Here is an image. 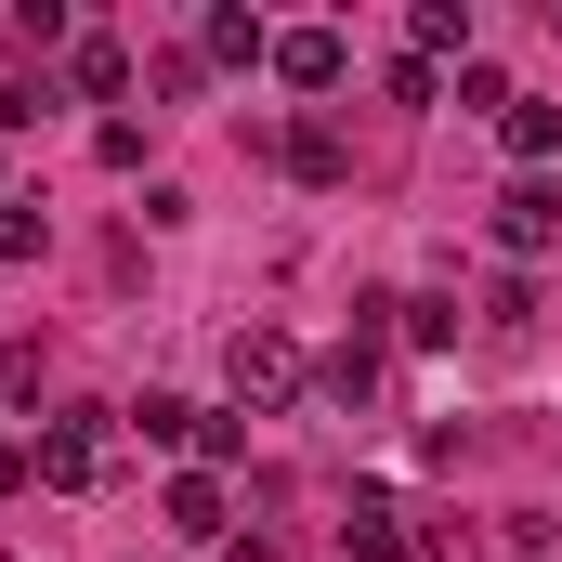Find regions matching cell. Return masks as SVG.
I'll list each match as a JSON object with an SVG mask.
<instances>
[{"label": "cell", "instance_id": "obj_21", "mask_svg": "<svg viewBox=\"0 0 562 562\" xmlns=\"http://www.w3.org/2000/svg\"><path fill=\"white\" fill-rule=\"evenodd\" d=\"M26 484H40V458H26V445H0V497H26Z\"/></svg>", "mask_w": 562, "mask_h": 562}, {"label": "cell", "instance_id": "obj_3", "mask_svg": "<svg viewBox=\"0 0 562 562\" xmlns=\"http://www.w3.org/2000/svg\"><path fill=\"white\" fill-rule=\"evenodd\" d=\"M550 236H562V183H537V170H524V183L497 196V249H510V262H537Z\"/></svg>", "mask_w": 562, "mask_h": 562}, {"label": "cell", "instance_id": "obj_7", "mask_svg": "<svg viewBox=\"0 0 562 562\" xmlns=\"http://www.w3.org/2000/svg\"><path fill=\"white\" fill-rule=\"evenodd\" d=\"M66 79H79L92 105H119V92H132V40H105V26H92V40H66Z\"/></svg>", "mask_w": 562, "mask_h": 562}, {"label": "cell", "instance_id": "obj_9", "mask_svg": "<svg viewBox=\"0 0 562 562\" xmlns=\"http://www.w3.org/2000/svg\"><path fill=\"white\" fill-rule=\"evenodd\" d=\"M276 157L301 170V183H340V170H353V144L327 132V119H288V132H276Z\"/></svg>", "mask_w": 562, "mask_h": 562}, {"label": "cell", "instance_id": "obj_10", "mask_svg": "<svg viewBox=\"0 0 562 562\" xmlns=\"http://www.w3.org/2000/svg\"><path fill=\"white\" fill-rule=\"evenodd\" d=\"M314 393H327V406H380V340H340V353L314 367Z\"/></svg>", "mask_w": 562, "mask_h": 562}, {"label": "cell", "instance_id": "obj_8", "mask_svg": "<svg viewBox=\"0 0 562 562\" xmlns=\"http://www.w3.org/2000/svg\"><path fill=\"white\" fill-rule=\"evenodd\" d=\"M340 562H406V510H393V497H353V524H340Z\"/></svg>", "mask_w": 562, "mask_h": 562}, {"label": "cell", "instance_id": "obj_17", "mask_svg": "<svg viewBox=\"0 0 562 562\" xmlns=\"http://www.w3.org/2000/svg\"><path fill=\"white\" fill-rule=\"evenodd\" d=\"M0 406H40V340H0Z\"/></svg>", "mask_w": 562, "mask_h": 562}, {"label": "cell", "instance_id": "obj_11", "mask_svg": "<svg viewBox=\"0 0 562 562\" xmlns=\"http://www.w3.org/2000/svg\"><path fill=\"white\" fill-rule=\"evenodd\" d=\"M170 537H196V550L223 537V471H183V484H170Z\"/></svg>", "mask_w": 562, "mask_h": 562}, {"label": "cell", "instance_id": "obj_18", "mask_svg": "<svg viewBox=\"0 0 562 562\" xmlns=\"http://www.w3.org/2000/svg\"><path fill=\"white\" fill-rule=\"evenodd\" d=\"M40 249V196H0V262H26Z\"/></svg>", "mask_w": 562, "mask_h": 562}, {"label": "cell", "instance_id": "obj_15", "mask_svg": "<svg viewBox=\"0 0 562 562\" xmlns=\"http://www.w3.org/2000/svg\"><path fill=\"white\" fill-rule=\"evenodd\" d=\"M196 419H210V406H183V393H144V406H132L144 445H196Z\"/></svg>", "mask_w": 562, "mask_h": 562}, {"label": "cell", "instance_id": "obj_2", "mask_svg": "<svg viewBox=\"0 0 562 562\" xmlns=\"http://www.w3.org/2000/svg\"><path fill=\"white\" fill-rule=\"evenodd\" d=\"M26 458H40V484H53V497H92V484L119 471V419H105V406H66V419H40Z\"/></svg>", "mask_w": 562, "mask_h": 562}, {"label": "cell", "instance_id": "obj_6", "mask_svg": "<svg viewBox=\"0 0 562 562\" xmlns=\"http://www.w3.org/2000/svg\"><path fill=\"white\" fill-rule=\"evenodd\" d=\"M196 53H210V66H276V26H262V13H236V0H223V13H210V26H196Z\"/></svg>", "mask_w": 562, "mask_h": 562}, {"label": "cell", "instance_id": "obj_1", "mask_svg": "<svg viewBox=\"0 0 562 562\" xmlns=\"http://www.w3.org/2000/svg\"><path fill=\"white\" fill-rule=\"evenodd\" d=\"M223 380H236V419H276L314 367H301V340H288V327H262V314H249V327L223 340Z\"/></svg>", "mask_w": 562, "mask_h": 562}, {"label": "cell", "instance_id": "obj_4", "mask_svg": "<svg viewBox=\"0 0 562 562\" xmlns=\"http://www.w3.org/2000/svg\"><path fill=\"white\" fill-rule=\"evenodd\" d=\"M340 66H353L340 26H288V40H276V79H288V92H340Z\"/></svg>", "mask_w": 562, "mask_h": 562}, {"label": "cell", "instance_id": "obj_12", "mask_svg": "<svg viewBox=\"0 0 562 562\" xmlns=\"http://www.w3.org/2000/svg\"><path fill=\"white\" fill-rule=\"evenodd\" d=\"M484 340H497V353H524V340H537V288H524V276L484 288Z\"/></svg>", "mask_w": 562, "mask_h": 562}, {"label": "cell", "instance_id": "obj_16", "mask_svg": "<svg viewBox=\"0 0 562 562\" xmlns=\"http://www.w3.org/2000/svg\"><path fill=\"white\" fill-rule=\"evenodd\" d=\"M223 458H249V419H236V406H210V419H196V471H223Z\"/></svg>", "mask_w": 562, "mask_h": 562}, {"label": "cell", "instance_id": "obj_14", "mask_svg": "<svg viewBox=\"0 0 562 562\" xmlns=\"http://www.w3.org/2000/svg\"><path fill=\"white\" fill-rule=\"evenodd\" d=\"M393 327H406L419 353H445V340H458V301H445V288H419V301H393Z\"/></svg>", "mask_w": 562, "mask_h": 562}, {"label": "cell", "instance_id": "obj_20", "mask_svg": "<svg viewBox=\"0 0 562 562\" xmlns=\"http://www.w3.org/2000/svg\"><path fill=\"white\" fill-rule=\"evenodd\" d=\"M419 550H431V562H484V537H471V524H458V510H445V524H431Z\"/></svg>", "mask_w": 562, "mask_h": 562}, {"label": "cell", "instance_id": "obj_13", "mask_svg": "<svg viewBox=\"0 0 562 562\" xmlns=\"http://www.w3.org/2000/svg\"><path fill=\"white\" fill-rule=\"evenodd\" d=\"M431 53L471 66V0H419V66H431Z\"/></svg>", "mask_w": 562, "mask_h": 562}, {"label": "cell", "instance_id": "obj_19", "mask_svg": "<svg viewBox=\"0 0 562 562\" xmlns=\"http://www.w3.org/2000/svg\"><path fill=\"white\" fill-rule=\"evenodd\" d=\"M40 105H53V79H0V132H26Z\"/></svg>", "mask_w": 562, "mask_h": 562}, {"label": "cell", "instance_id": "obj_5", "mask_svg": "<svg viewBox=\"0 0 562 562\" xmlns=\"http://www.w3.org/2000/svg\"><path fill=\"white\" fill-rule=\"evenodd\" d=\"M497 144H510L524 170H550V157H562V105H550V92H510V119H497Z\"/></svg>", "mask_w": 562, "mask_h": 562}]
</instances>
